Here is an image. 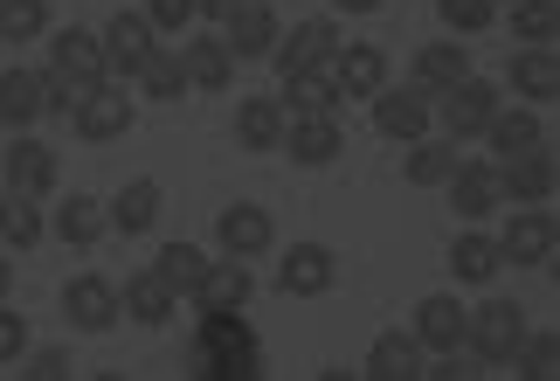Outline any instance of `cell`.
<instances>
[{
	"mask_svg": "<svg viewBox=\"0 0 560 381\" xmlns=\"http://www.w3.org/2000/svg\"><path fill=\"white\" fill-rule=\"evenodd\" d=\"M214 250L222 257H270L277 250V222L264 201H222V216H214Z\"/></svg>",
	"mask_w": 560,
	"mask_h": 381,
	"instance_id": "8992f818",
	"label": "cell"
},
{
	"mask_svg": "<svg viewBox=\"0 0 560 381\" xmlns=\"http://www.w3.org/2000/svg\"><path fill=\"white\" fill-rule=\"evenodd\" d=\"M553 181H560V166L547 146H533V153H512L499 160V201H520V208H540L553 201Z\"/></svg>",
	"mask_w": 560,
	"mask_h": 381,
	"instance_id": "9a60e30c",
	"label": "cell"
},
{
	"mask_svg": "<svg viewBox=\"0 0 560 381\" xmlns=\"http://www.w3.org/2000/svg\"><path fill=\"white\" fill-rule=\"evenodd\" d=\"M277 77H298V70H332V56H339V28H332V14H312V21H298V28H277Z\"/></svg>",
	"mask_w": 560,
	"mask_h": 381,
	"instance_id": "ba28073f",
	"label": "cell"
},
{
	"mask_svg": "<svg viewBox=\"0 0 560 381\" xmlns=\"http://www.w3.org/2000/svg\"><path fill=\"white\" fill-rule=\"evenodd\" d=\"M42 42H49V62H42L49 77L77 83V91L104 83V42H97V28H56V35H42Z\"/></svg>",
	"mask_w": 560,
	"mask_h": 381,
	"instance_id": "9c48e42d",
	"label": "cell"
},
{
	"mask_svg": "<svg viewBox=\"0 0 560 381\" xmlns=\"http://www.w3.org/2000/svg\"><path fill=\"white\" fill-rule=\"evenodd\" d=\"M478 139H485L499 160H512V153H533V146H547V125H540V112H533V104H499Z\"/></svg>",
	"mask_w": 560,
	"mask_h": 381,
	"instance_id": "7402d4cb",
	"label": "cell"
},
{
	"mask_svg": "<svg viewBox=\"0 0 560 381\" xmlns=\"http://www.w3.org/2000/svg\"><path fill=\"white\" fill-rule=\"evenodd\" d=\"M62 320H70L77 333H112L125 312H118V285L97 278V270H83V278L62 285Z\"/></svg>",
	"mask_w": 560,
	"mask_h": 381,
	"instance_id": "7c38bea8",
	"label": "cell"
},
{
	"mask_svg": "<svg viewBox=\"0 0 560 381\" xmlns=\"http://www.w3.org/2000/svg\"><path fill=\"white\" fill-rule=\"evenodd\" d=\"M180 70H187V91H229L235 83V56L222 35H194L180 49Z\"/></svg>",
	"mask_w": 560,
	"mask_h": 381,
	"instance_id": "4316f807",
	"label": "cell"
},
{
	"mask_svg": "<svg viewBox=\"0 0 560 381\" xmlns=\"http://www.w3.org/2000/svg\"><path fill=\"white\" fill-rule=\"evenodd\" d=\"M132 118H139V97L118 91V77L91 83V91L77 97V112H70V125H77L83 146H112V139H125V132H132Z\"/></svg>",
	"mask_w": 560,
	"mask_h": 381,
	"instance_id": "277c9868",
	"label": "cell"
},
{
	"mask_svg": "<svg viewBox=\"0 0 560 381\" xmlns=\"http://www.w3.org/2000/svg\"><path fill=\"white\" fill-rule=\"evenodd\" d=\"M174 291H166V278H160V270H139V278L132 285H118V312H125V320H132V326H145V333H166V320H174Z\"/></svg>",
	"mask_w": 560,
	"mask_h": 381,
	"instance_id": "603a6c76",
	"label": "cell"
},
{
	"mask_svg": "<svg viewBox=\"0 0 560 381\" xmlns=\"http://www.w3.org/2000/svg\"><path fill=\"white\" fill-rule=\"evenodd\" d=\"M512 374H526V381H553L560 374V333L547 326V333H533L526 326V340L520 347H512V361H505Z\"/></svg>",
	"mask_w": 560,
	"mask_h": 381,
	"instance_id": "d590c367",
	"label": "cell"
},
{
	"mask_svg": "<svg viewBox=\"0 0 560 381\" xmlns=\"http://www.w3.org/2000/svg\"><path fill=\"white\" fill-rule=\"evenodd\" d=\"M499 236H491L485 222H464L457 243H450V278L457 285H499Z\"/></svg>",
	"mask_w": 560,
	"mask_h": 381,
	"instance_id": "ffe728a7",
	"label": "cell"
},
{
	"mask_svg": "<svg viewBox=\"0 0 560 381\" xmlns=\"http://www.w3.org/2000/svg\"><path fill=\"white\" fill-rule=\"evenodd\" d=\"M277 104H284L291 118H339V83H332V70H298V77H284V91H277Z\"/></svg>",
	"mask_w": 560,
	"mask_h": 381,
	"instance_id": "484cf974",
	"label": "cell"
},
{
	"mask_svg": "<svg viewBox=\"0 0 560 381\" xmlns=\"http://www.w3.org/2000/svg\"><path fill=\"white\" fill-rule=\"evenodd\" d=\"M160 201H166V195H160V181H153V174H139V181H125L118 195L104 201V216H112L118 236H145V229L160 222Z\"/></svg>",
	"mask_w": 560,
	"mask_h": 381,
	"instance_id": "d4e9b609",
	"label": "cell"
},
{
	"mask_svg": "<svg viewBox=\"0 0 560 381\" xmlns=\"http://www.w3.org/2000/svg\"><path fill=\"white\" fill-rule=\"evenodd\" d=\"M249 291H256V278H249V264H243V257H208L201 285L187 291V305H194V312H243V305H249Z\"/></svg>",
	"mask_w": 560,
	"mask_h": 381,
	"instance_id": "2e32d148",
	"label": "cell"
},
{
	"mask_svg": "<svg viewBox=\"0 0 560 381\" xmlns=\"http://www.w3.org/2000/svg\"><path fill=\"white\" fill-rule=\"evenodd\" d=\"M235 8H243V0H194V21H214V28H222Z\"/></svg>",
	"mask_w": 560,
	"mask_h": 381,
	"instance_id": "ee69618b",
	"label": "cell"
},
{
	"mask_svg": "<svg viewBox=\"0 0 560 381\" xmlns=\"http://www.w3.org/2000/svg\"><path fill=\"white\" fill-rule=\"evenodd\" d=\"M368 118H374V132L387 146H408V139H422V132H436V118H429V91H416V83H381V91L368 97Z\"/></svg>",
	"mask_w": 560,
	"mask_h": 381,
	"instance_id": "5b68a950",
	"label": "cell"
},
{
	"mask_svg": "<svg viewBox=\"0 0 560 381\" xmlns=\"http://www.w3.org/2000/svg\"><path fill=\"white\" fill-rule=\"evenodd\" d=\"M443 201L457 208L464 222H485L499 216V160H457L443 181Z\"/></svg>",
	"mask_w": 560,
	"mask_h": 381,
	"instance_id": "4fadbf2b",
	"label": "cell"
},
{
	"mask_svg": "<svg viewBox=\"0 0 560 381\" xmlns=\"http://www.w3.org/2000/svg\"><path fill=\"white\" fill-rule=\"evenodd\" d=\"M153 270L166 278V291H174V299H187V291L201 285V270H208V250H201V243H166Z\"/></svg>",
	"mask_w": 560,
	"mask_h": 381,
	"instance_id": "8d00e7d4",
	"label": "cell"
},
{
	"mask_svg": "<svg viewBox=\"0 0 560 381\" xmlns=\"http://www.w3.org/2000/svg\"><path fill=\"white\" fill-rule=\"evenodd\" d=\"M368 381H416L422 374V347L416 333H381V340L368 347V368H360Z\"/></svg>",
	"mask_w": 560,
	"mask_h": 381,
	"instance_id": "1f68e13d",
	"label": "cell"
},
{
	"mask_svg": "<svg viewBox=\"0 0 560 381\" xmlns=\"http://www.w3.org/2000/svg\"><path fill=\"white\" fill-rule=\"evenodd\" d=\"M49 35V0H0V49Z\"/></svg>",
	"mask_w": 560,
	"mask_h": 381,
	"instance_id": "f35d334b",
	"label": "cell"
},
{
	"mask_svg": "<svg viewBox=\"0 0 560 381\" xmlns=\"http://www.w3.org/2000/svg\"><path fill=\"white\" fill-rule=\"evenodd\" d=\"M339 285V257L326 243H291L284 257H277V291L284 299H326Z\"/></svg>",
	"mask_w": 560,
	"mask_h": 381,
	"instance_id": "30bf717a",
	"label": "cell"
},
{
	"mask_svg": "<svg viewBox=\"0 0 560 381\" xmlns=\"http://www.w3.org/2000/svg\"><path fill=\"white\" fill-rule=\"evenodd\" d=\"M222 42H229L235 62L270 56V49H277V8H270V0H243V8L222 21Z\"/></svg>",
	"mask_w": 560,
	"mask_h": 381,
	"instance_id": "d6986e66",
	"label": "cell"
},
{
	"mask_svg": "<svg viewBox=\"0 0 560 381\" xmlns=\"http://www.w3.org/2000/svg\"><path fill=\"white\" fill-rule=\"evenodd\" d=\"M35 118H42V70L14 62V70H0V125H8V132H28Z\"/></svg>",
	"mask_w": 560,
	"mask_h": 381,
	"instance_id": "83f0119b",
	"label": "cell"
},
{
	"mask_svg": "<svg viewBox=\"0 0 560 381\" xmlns=\"http://www.w3.org/2000/svg\"><path fill=\"white\" fill-rule=\"evenodd\" d=\"M457 160H464V153H457V139H436V132H422V139H408V160H401V174L416 181V187H443Z\"/></svg>",
	"mask_w": 560,
	"mask_h": 381,
	"instance_id": "d6a6232c",
	"label": "cell"
},
{
	"mask_svg": "<svg viewBox=\"0 0 560 381\" xmlns=\"http://www.w3.org/2000/svg\"><path fill=\"white\" fill-rule=\"evenodd\" d=\"M520 340H526V305H520V299L464 305V354H470L478 368H505Z\"/></svg>",
	"mask_w": 560,
	"mask_h": 381,
	"instance_id": "7a4b0ae2",
	"label": "cell"
},
{
	"mask_svg": "<svg viewBox=\"0 0 560 381\" xmlns=\"http://www.w3.org/2000/svg\"><path fill=\"white\" fill-rule=\"evenodd\" d=\"M97 42H104V77H132L139 62H145V56L160 49L153 21H145L139 8H118V14H112V28H104Z\"/></svg>",
	"mask_w": 560,
	"mask_h": 381,
	"instance_id": "5bb4252c",
	"label": "cell"
},
{
	"mask_svg": "<svg viewBox=\"0 0 560 381\" xmlns=\"http://www.w3.org/2000/svg\"><path fill=\"white\" fill-rule=\"evenodd\" d=\"M139 91L145 97H153V104H174V97H187V70H180V56H166V49H153V56H145L139 62Z\"/></svg>",
	"mask_w": 560,
	"mask_h": 381,
	"instance_id": "74e56055",
	"label": "cell"
},
{
	"mask_svg": "<svg viewBox=\"0 0 560 381\" xmlns=\"http://www.w3.org/2000/svg\"><path fill=\"white\" fill-rule=\"evenodd\" d=\"M505 91H520L526 104L560 97V56L553 49H520V56H512V70H505Z\"/></svg>",
	"mask_w": 560,
	"mask_h": 381,
	"instance_id": "f546056e",
	"label": "cell"
},
{
	"mask_svg": "<svg viewBox=\"0 0 560 381\" xmlns=\"http://www.w3.org/2000/svg\"><path fill=\"white\" fill-rule=\"evenodd\" d=\"M436 14L450 35H485L499 21V0H436Z\"/></svg>",
	"mask_w": 560,
	"mask_h": 381,
	"instance_id": "ab89813d",
	"label": "cell"
},
{
	"mask_svg": "<svg viewBox=\"0 0 560 381\" xmlns=\"http://www.w3.org/2000/svg\"><path fill=\"white\" fill-rule=\"evenodd\" d=\"M42 236H49V216H42V201L35 195H0V243L8 250H35Z\"/></svg>",
	"mask_w": 560,
	"mask_h": 381,
	"instance_id": "836d02e7",
	"label": "cell"
},
{
	"mask_svg": "<svg viewBox=\"0 0 560 381\" xmlns=\"http://www.w3.org/2000/svg\"><path fill=\"white\" fill-rule=\"evenodd\" d=\"M512 35H520V49H553L560 35V0H512Z\"/></svg>",
	"mask_w": 560,
	"mask_h": 381,
	"instance_id": "e575fe53",
	"label": "cell"
},
{
	"mask_svg": "<svg viewBox=\"0 0 560 381\" xmlns=\"http://www.w3.org/2000/svg\"><path fill=\"white\" fill-rule=\"evenodd\" d=\"M491 112H499V83L491 77H457L450 91H436L429 97V118L443 125V139H478L485 125H491Z\"/></svg>",
	"mask_w": 560,
	"mask_h": 381,
	"instance_id": "3957f363",
	"label": "cell"
},
{
	"mask_svg": "<svg viewBox=\"0 0 560 381\" xmlns=\"http://www.w3.org/2000/svg\"><path fill=\"white\" fill-rule=\"evenodd\" d=\"M139 14L153 21V35H180V28H194V0H139Z\"/></svg>",
	"mask_w": 560,
	"mask_h": 381,
	"instance_id": "b9f144b4",
	"label": "cell"
},
{
	"mask_svg": "<svg viewBox=\"0 0 560 381\" xmlns=\"http://www.w3.org/2000/svg\"><path fill=\"white\" fill-rule=\"evenodd\" d=\"M457 77H470V49H464L457 35H450V42H422V49H416V91L436 97V91H450Z\"/></svg>",
	"mask_w": 560,
	"mask_h": 381,
	"instance_id": "f1b7e54d",
	"label": "cell"
},
{
	"mask_svg": "<svg viewBox=\"0 0 560 381\" xmlns=\"http://www.w3.org/2000/svg\"><path fill=\"white\" fill-rule=\"evenodd\" d=\"M284 125H291V112L270 91H249L243 104H235V146H243V153H277Z\"/></svg>",
	"mask_w": 560,
	"mask_h": 381,
	"instance_id": "44dd1931",
	"label": "cell"
},
{
	"mask_svg": "<svg viewBox=\"0 0 560 381\" xmlns=\"http://www.w3.org/2000/svg\"><path fill=\"white\" fill-rule=\"evenodd\" d=\"M194 354H201L194 374H208V381H256L264 374V340H256V326L243 312H201Z\"/></svg>",
	"mask_w": 560,
	"mask_h": 381,
	"instance_id": "6da1fadb",
	"label": "cell"
},
{
	"mask_svg": "<svg viewBox=\"0 0 560 381\" xmlns=\"http://www.w3.org/2000/svg\"><path fill=\"white\" fill-rule=\"evenodd\" d=\"M499 8H512V0H499Z\"/></svg>",
	"mask_w": 560,
	"mask_h": 381,
	"instance_id": "7dc6e473",
	"label": "cell"
},
{
	"mask_svg": "<svg viewBox=\"0 0 560 381\" xmlns=\"http://www.w3.org/2000/svg\"><path fill=\"white\" fill-rule=\"evenodd\" d=\"M332 83H339V97H374L387 83V49H374V42H339Z\"/></svg>",
	"mask_w": 560,
	"mask_h": 381,
	"instance_id": "cb8c5ba5",
	"label": "cell"
},
{
	"mask_svg": "<svg viewBox=\"0 0 560 381\" xmlns=\"http://www.w3.org/2000/svg\"><path fill=\"white\" fill-rule=\"evenodd\" d=\"M56 146H42V139H28V132H14V146L0 153V181L14 187V195H35V201H49L56 195Z\"/></svg>",
	"mask_w": 560,
	"mask_h": 381,
	"instance_id": "8fae6325",
	"label": "cell"
},
{
	"mask_svg": "<svg viewBox=\"0 0 560 381\" xmlns=\"http://www.w3.org/2000/svg\"><path fill=\"white\" fill-rule=\"evenodd\" d=\"M21 347H28V320H21V312H8V299H0V368H14Z\"/></svg>",
	"mask_w": 560,
	"mask_h": 381,
	"instance_id": "7bdbcfd3",
	"label": "cell"
},
{
	"mask_svg": "<svg viewBox=\"0 0 560 381\" xmlns=\"http://www.w3.org/2000/svg\"><path fill=\"white\" fill-rule=\"evenodd\" d=\"M332 8H339V14H374L381 0H332Z\"/></svg>",
	"mask_w": 560,
	"mask_h": 381,
	"instance_id": "f6af8a7d",
	"label": "cell"
},
{
	"mask_svg": "<svg viewBox=\"0 0 560 381\" xmlns=\"http://www.w3.org/2000/svg\"><path fill=\"white\" fill-rule=\"evenodd\" d=\"M560 250V222H553V208H512V222L499 229V257L505 264H520V270H540L547 257Z\"/></svg>",
	"mask_w": 560,
	"mask_h": 381,
	"instance_id": "52a82bcc",
	"label": "cell"
},
{
	"mask_svg": "<svg viewBox=\"0 0 560 381\" xmlns=\"http://www.w3.org/2000/svg\"><path fill=\"white\" fill-rule=\"evenodd\" d=\"M8 291H14V264L0 257V299H8Z\"/></svg>",
	"mask_w": 560,
	"mask_h": 381,
	"instance_id": "bcb514c9",
	"label": "cell"
},
{
	"mask_svg": "<svg viewBox=\"0 0 560 381\" xmlns=\"http://www.w3.org/2000/svg\"><path fill=\"white\" fill-rule=\"evenodd\" d=\"M104 229H112V216H104V201H97V195H62V201H56V243L91 250Z\"/></svg>",
	"mask_w": 560,
	"mask_h": 381,
	"instance_id": "4dcf8cb0",
	"label": "cell"
},
{
	"mask_svg": "<svg viewBox=\"0 0 560 381\" xmlns=\"http://www.w3.org/2000/svg\"><path fill=\"white\" fill-rule=\"evenodd\" d=\"M339 146H347V132H339V118H291L284 139H277V153H284L291 166H305V174H318V166L339 160Z\"/></svg>",
	"mask_w": 560,
	"mask_h": 381,
	"instance_id": "e0dca14e",
	"label": "cell"
},
{
	"mask_svg": "<svg viewBox=\"0 0 560 381\" xmlns=\"http://www.w3.org/2000/svg\"><path fill=\"white\" fill-rule=\"evenodd\" d=\"M77 361H70V347H21V374L28 381H62Z\"/></svg>",
	"mask_w": 560,
	"mask_h": 381,
	"instance_id": "60d3db41",
	"label": "cell"
},
{
	"mask_svg": "<svg viewBox=\"0 0 560 381\" xmlns=\"http://www.w3.org/2000/svg\"><path fill=\"white\" fill-rule=\"evenodd\" d=\"M408 333H416L422 361L429 354H457L464 347V305L450 299V291H429V299L416 305V320H408Z\"/></svg>",
	"mask_w": 560,
	"mask_h": 381,
	"instance_id": "ac0fdd59",
	"label": "cell"
}]
</instances>
